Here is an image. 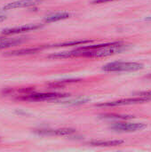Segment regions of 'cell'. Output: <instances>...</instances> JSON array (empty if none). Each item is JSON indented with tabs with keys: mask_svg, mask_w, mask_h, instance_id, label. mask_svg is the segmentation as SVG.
Segmentation results:
<instances>
[{
	"mask_svg": "<svg viewBox=\"0 0 151 152\" xmlns=\"http://www.w3.org/2000/svg\"><path fill=\"white\" fill-rule=\"evenodd\" d=\"M76 131L71 128H61V129H56V130H46V131H42L41 134H51V135H58V136H68L71 135L75 133Z\"/></svg>",
	"mask_w": 151,
	"mask_h": 152,
	"instance_id": "30bf717a",
	"label": "cell"
},
{
	"mask_svg": "<svg viewBox=\"0 0 151 152\" xmlns=\"http://www.w3.org/2000/svg\"><path fill=\"white\" fill-rule=\"evenodd\" d=\"M139 96H144V97H151V90L150 91H144V92H140L137 94Z\"/></svg>",
	"mask_w": 151,
	"mask_h": 152,
	"instance_id": "5bb4252c",
	"label": "cell"
},
{
	"mask_svg": "<svg viewBox=\"0 0 151 152\" xmlns=\"http://www.w3.org/2000/svg\"><path fill=\"white\" fill-rule=\"evenodd\" d=\"M88 101H90V98H88V97H81V98H77L76 100L68 102V104H69V105H80V104L86 103Z\"/></svg>",
	"mask_w": 151,
	"mask_h": 152,
	"instance_id": "4fadbf2b",
	"label": "cell"
},
{
	"mask_svg": "<svg viewBox=\"0 0 151 152\" xmlns=\"http://www.w3.org/2000/svg\"><path fill=\"white\" fill-rule=\"evenodd\" d=\"M67 94H57V93H44V94H28L23 95L20 100L28 102H44V101H53L60 98L66 97Z\"/></svg>",
	"mask_w": 151,
	"mask_h": 152,
	"instance_id": "3957f363",
	"label": "cell"
},
{
	"mask_svg": "<svg viewBox=\"0 0 151 152\" xmlns=\"http://www.w3.org/2000/svg\"><path fill=\"white\" fill-rule=\"evenodd\" d=\"M143 69V64L139 62H125L115 61L110 62L102 67V69L107 72H122V71H138Z\"/></svg>",
	"mask_w": 151,
	"mask_h": 152,
	"instance_id": "6da1fadb",
	"label": "cell"
},
{
	"mask_svg": "<svg viewBox=\"0 0 151 152\" xmlns=\"http://www.w3.org/2000/svg\"><path fill=\"white\" fill-rule=\"evenodd\" d=\"M5 19H6V16H5L4 14H3V13H1V12H0V22L4 21Z\"/></svg>",
	"mask_w": 151,
	"mask_h": 152,
	"instance_id": "2e32d148",
	"label": "cell"
},
{
	"mask_svg": "<svg viewBox=\"0 0 151 152\" xmlns=\"http://www.w3.org/2000/svg\"><path fill=\"white\" fill-rule=\"evenodd\" d=\"M111 1H117V0H93V4H103V3H108Z\"/></svg>",
	"mask_w": 151,
	"mask_h": 152,
	"instance_id": "9a60e30c",
	"label": "cell"
},
{
	"mask_svg": "<svg viewBox=\"0 0 151 152\" xmlns=\"http://www.w3.org/2000/svg\"><path fill=\"white\" fill-rule=\"evenodd\" d=\"M42 25L40 24H27L24 26H20V27H15V28H5L2 31L3 35H15V34H20L23 32H28L30 30H35L39 28H41Z\"/></svg>",
	"mask_w": 151,
	"mask_h": 152,
	"instance_id": "5b68a950",
	"label": "cell"
},
{
	"mask_svg": "<svg viewBox=\"0 0 151 152\" xmlns=\"http://www.w3.org/2000/svg\"><path fill=\"white\" fill-rule=\"evenodd\" d=\"M115 131L120 132H138L147 128V125L144 123H117L111 127Z\"/></svg>",
	"mask_w": 151,
	"mask_h": 152,
	"instance_id": "277c9868",
	"label": "cell"
},
{
	"mask_svg": "<svg viewBox=\"0 0 151 152\" xmlns=\"http://www.w3.org/2000/svg\"><path fill=\"white\" fill-rule=\"evenodd\" d=\"M125 142L123 140H112V141H92L90 142L93 146L98 147H116L122 145Z\"/></svg>",
	"mask_w": 151,
	"mask_h": 152,
	"instance_id": "ba28073f",
	"label": "cell"
},
{
	"mask_svg": "<svg viewBox=\"0 0 151 152\" xmlns=\"http://www.w3.org/2000/svg\"><path fill=\"white\" fill-rule=\"evenodd\" d=\"M71 16V14L68 12H55V13H52L47 15L44 18V21L47 23H51V22H55L58 20H66L68 18H69Z\"/></svg>",
	"mask_w": 151,
	"mask_h": 152,
	"instance_id": "52a82bcc",
	"label": "cell"
},
{
	"mask_svg": "<svg viewBox=\"0 0 151 152\" xmlns=\"http://www.w3.org/2000/svg\"><path fill=\"white\" fill-rule=\"evenodd\" d=\"M43 0H19L15 2L9 3L3 7V10H13L17 8H23V7H29L38 4Z\"/></svg>",
	"mask_w": 151,
	"mask_h": 152,
	"instance_id": "8992f818",
	"label": "cell"
},
{
	"mask_svg": "<svg viewBox=\"0 0 151 152\" xmlns=\"http://www.w3.org/2000/svg\"><path fill=\"white\" fill-rule=\"evenodd\" d=\"M24 41H25V39L23 37H20V38H10V39H2V38H0V50L6 49V48L12 47V46H14V45H20Z\"/></svg>",
	"mask_w": 151,
	"mask_h": 152,
	"instance_id": "9c48e42d",
	"label": "cell"
},
{
	"mask_svg": "<svg viewBox=\"0 0 151 152\" xmlns=\"http://www.w3.org/2000/svg\"><path fill=\"white\" fill-rule=\"evenodd\" d=\"M151 101V97H144V96H138L133 98H127V99H122L118 101L109 102L99 104L98 107H118V106H127V105H133V104H138V103H143Z\"/></svg>",
	"mask_w": 151,
	"mask_h": 152,
	"instance_id": "7a4b0ae2",
	"label": "cell"
},
{
	"mask_svg": "<svg viewBox=\"0 0 151 152\" xmlns=\"http://www.w3.org/2000/svg\"><path fill=\"white\" fill-rule=\"evenodd\" d=\"M91 40H77V41H70V42H64L61 44L53 45V47H60V46H70V45H85L86 43H90Z\"/></svg>",
	"mask_w": 151,
	"mask_h": 152,
	"instance_id": "7c38bea8",
	"label": "cell"
},
{
	"mask_svg": "<svg viewBox=\"0 0 151 152\" xmlns=\"http://www.w3.org/2000/svg\"><path fill=\"white\" fill-rule=\"evenodd\" d=\"M41 49L40 48H26V49H19L17 51H12L6 53V55H12V56H18V55H28V54H32L39 52Z\"/></svg>",
	"mask_w": 151,
	"mask_h": 152,
	"instance_id": "8fae6325",
	"label": "cell"
}]
</instances>
